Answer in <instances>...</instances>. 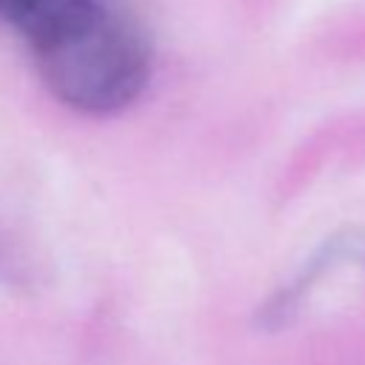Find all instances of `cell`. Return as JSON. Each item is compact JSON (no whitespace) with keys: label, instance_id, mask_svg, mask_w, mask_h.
I'll list each match as a JSON object with an SVG mask.
<instances>
[{"label":"cell","instance_id":"obj_1","mask_svg":"<svg viewBox=\"0 0 365 365\" xmlns=\"http://www.w3.org/2000/svg\"><path fill=\"white\" fill-rule=\"evenodd\" d=\"M111 11L108 0H0V26L26 43L40 68L88 37Z\"/></svg>","mask_w":365,"mask_h":365}]
</instances>
